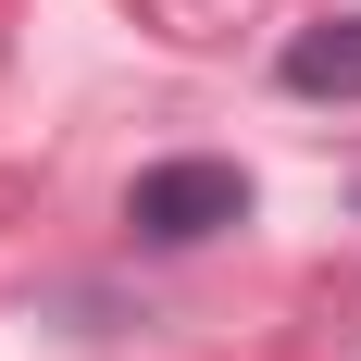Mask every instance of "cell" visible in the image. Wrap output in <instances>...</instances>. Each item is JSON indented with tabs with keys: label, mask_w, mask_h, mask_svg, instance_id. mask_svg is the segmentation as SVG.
<instances>
[{
	"label": "cell",
	"mask_w": 361,
	"mask_h": 361,
	"mask_svg": "<svg viewBox=\"0 0 361 361\" xmlns=\"http://www.w3.org/2000/svg\"><path fill=\"white\" fill-rule=\"evenodd\" d=\"M125 224H137L149 250H200L224 224H250V175H237V162H149V175L125 187Z\"/></svg>",
	"instance_id": "1"
},
{
	"label": "cell",
	"mask_w": 361,
	"mask_h": 361,
	"mask_svg": "<svg viewBox=\"0 0 361 361\" xmlns=\"http://www.w3.org/2000/svg\"><path fill=\"white\" fill-rule=\"evenodd\" d=\"M287 100H361V13H324V25L287 37Z\"/></svg>",
	"instance_id": "2"
}]
</instances>
